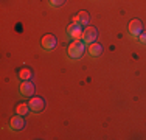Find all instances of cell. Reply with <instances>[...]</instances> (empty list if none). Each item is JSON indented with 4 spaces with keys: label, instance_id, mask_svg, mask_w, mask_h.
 <instances>
[{
    "label": "cell",
    "instance_id": "1",
    "mask_svg": "<svg viewBox=\"0 0 146 140\" xmlns=\"http://www.w3.org/2000/svg\"><path fill=\"white\" fill-rule=\"evenodd\" d=\"M86 50H87V48H86V42L82 39H75L70 45H68L67 53L72 59H79V58L84 56Z\"/></svg>",
    "mask_w": 146,
    "mask_h": 140
},
{
    "label": "cell",
    "instance_id": "2",
    "mask_svg": "<svg viewBox=\"0 0 146 140\" xmlns=\"http://www.w3.org/2000/svg\"><path fill=\"white\" fill-rule=\"evenodd\" d=\"M96 37H98V30L93 27H87L84 31H82V37L81 39L86 42V44H93L96 42Z\"/></svg>",
    "mask_w": 146,
    "mask_h": 140
},
{
    "label": "cell",
    "instance_id": "3",
    "mask_svg": "<svg viewBox=\"0 0 146 140\" xmlns=\"http://www.w3.org/2000/svg\"><path fill=\"white\" fill-rule=\"evenodd\" d=\"M141 31H143V23H141V20L132 19L129 22V33H131V36L138 37L141 34Z\"/></svg>",
    "mask_w": 146,
    "mask_h": 140
},
{
    "label": "cell",
    "instance_id": "4",
    "mask_svg": "<svg viewBox=\"0 0 146 140\" xmlns=\"http://www.w3.org/2000/svg\"><path fill=\"white\" fill-rule=\"evenodd\" d=\"M82 25H79V23H76V22H73L70 27L67 28V34L70 37H73V41L75 39H81L82 37Z\"/></svg>",
    "mask_w": 146,
    "mask_h": 140
},
{
    "label": "cell",
    "instance_id": "5",
    "mask_svg": "<svg viewBox=\"0 0 146 140\" xmlns=\"http://www.w3.org/2000/svg\"><path fill=\"white\" fill-rule=\"evenodd\" d=\"M28 104H30V109L33 112H36V114L45 107V101H44V98H40V97H33Z\"/></svg>",
    "mask_w": 146,
    "mask_h": 140
},
{
    "label": "cell",
    "instance_id": "6",
    "mask_svg": "<svg viewBox=\"0 0 146 140\" xmlns=\"http://www.w3.org/2000/svg\"><path fill=\"white\" fill-rule=\"evenodd\" d=\"M25 120H23V115H20V114H17L16 117H13L11 118V121H9V128L11 129H14V131H20V129H23L25 128Z\"/></svg>",
    "mask_w": 146,
    "mask_h": 140
},
{
    "label": "cell",
    "instance_id": "7",
    "mask_svg": "<svg viewBox=\"0 0 146 140\" xmlns=\"http://www.w3.org/2000/svg\"><path fill=\"white\" fill-rule=\"evenodd\" d=\"M34 90H36V87H34V84L31 83L30 79L22 81V84H20V93H22L23 97H31L34 93Z\"/></svg>",
    "mask_w": 146,
    "mask_h": 140
},
{
    "label": "cell",
    "instance_id": "8",
    "mask_svg": "<svg viewBox=\"0 0 146 140\" xmlns=\"http://www.w3.org/2000/svg\"><path fill=\"white\" fill-rule=\"evenodd\" d=\"M42 47L45 48V50H53L54 47H56V44H58V41H56V37L53 36V34H45V36L42 37Z\"/></svg>",
    "mask_w": 146,
    "mask_h": 140
},
{
    "label": "cell",
    "instance_id": "9",
    "mask_svg": "<svg viewBox=\"0 0 146 140\" xmlns=\"http://www.w3.org/2000/svg\"><path fill=\"white\" fill-rule=\"evenodd\" d=\"M87 51H89V55L90 56H100L103 53V45L101 44H98V42H93V44H89V48H87Z\"/></svg>",
    "mask_w": 146,
    "mask_h": 140
},
{
    "label": "cell",
    "instance_id": "10",
    "mask_svg": "<svg viewBox=\"0 0 146 140\" xmlns=\"http://www.w3.org/2000/svg\"><path fill=\"white\" fill-rule=\"evenodd\" d=\"M76 17H78V23H79V25H89V20H90L89 13H86V11H79Z\"/></svg>",
    "mask_w": 146,
    "mask_h": 140
},
{
    "label": "cell",
    "instance_id": "11",
    "mask_svg": "<svg viewBox=\"0 0 146 140\" xmlns=\"http://www.w3.org/2000/svg\"><path fill=\"white\" fill-rule=\"evenodd\" d=\"M30 111H31L30 104H27V103H20V104H17V107H16V112L20 114V115H27Z\"/></svg>",
    "mask_w": 146,
    "mask_h": 140
},
{
    "label": "cell",
    "instance_id": "12",
    "mask_svg": "<svg viewBox=\"0 0 146 140\" xmlns=\"http://www.w3.org/2000/svg\"><path fill=\"white\" fill-rule=\"evenodd\" d=\"M20 78H22V81H27V79H30V78H31V72H30L28 69L20 70Z\"/></svg>",
    "mask_w": 146,
    "mask_h": 140
},
{
    "label": "cell",
    "instance_id": "13",
    "mask_svg": "<svg viewBox=\"0 0 146 140\" xmlns=\"http://www.w3.org/2000/svg\"><path fill=\"white\" fill-rule=\"evenodd\" d=\"M64 2L65 0H50V5L53 6V8H58V6L64 5Z\"/></svg>",
    "mask_w": 146,
    "mask_h": 140
},
{
    "label": "cell",
    "instance_id": "14",
    "mask_svg": "<svg viewBox=\"0 0 146 140\" xmlns=\"http://www.w3.org/2000/svg\"><path fill=\"white\" fill-rule=\"evenodd\" d=\"M137 39H138V42H140L141 45H146V31H141V34L137 37Z\"/></svg>",
    "mask_w": 146,
    "mask_h": 140
}]
</instances>
